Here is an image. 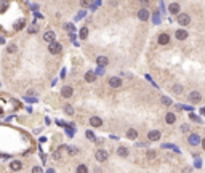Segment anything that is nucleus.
I'll return each mask as SVG.
<instances>
[{"mask_svg":"<svg viewBox=\"0 0 205 173\" xmlns=\"http://www.w3.org/2000/svg\"><path fill=\"white\" fill-rule=\"evenodd\" d=\"M95 159L98 160V162H106V160L109 159V152L108 151H104V149H98L96 152H95Z\"/></svg>","mask_w":205,"mask_h":173,"instance_id":"f257e3e1","label":"nucleus"},{"mask_svg":"<svg viewBox=\"0 0 205 173\" xmlns=\"http://www.w3.org/2000/svg\"><path fill=\"white\" fill-rule=\"evenodd\" d=\"M61 48H63V47H61V43H58V42H50V45H48V51L51 53V55H58L59 51H61Z\"/></svg>","mask_w":205,"mask_h":173,"instance_id":"f03ea898","label":"nucleus"},{"mask_svg":"<svg viewBox=\"0 0 205 173\" xmlns=\"http://www.w3.org/2000/svg\"><path fill=\"white\" fill-rule=\"evenodd\" d=\"M178 23H180L181 26H188L191 24V16L186 13H178Z\"/></svg>","mask_w":205,"mask_h":173,"instance_id":"7ed1b4c3","label":"nucleus"},{"mask_svg":"<svg viewBox=\"0 0 205 173\" xmlns=\"http://www.w3.org/2000/svg\"><path fill=\"white\" fill-rule=\"evenodd\" d=\"M108 83H109V86H112V88H120V86H122L120 77H109Z\"/></svg>","mask_w":205,"mask_h":173,"instance_id":"20e7f679","label":"nucleus"},{"mask_svg":"<svg viewBox=\"0 0 205 173\" xmlns=\"http://www.w3.org/2000/svg\"><path fill=\"white\" fill-rule=\"evenodd\" d=\"M188 143H189L191 146H197L199 143H200V136H199V135H195V133H192V135H189Z\"/></svg>","mask_w":205,"mask_h":173,"instance_id":"39448f33","label":"nucleus"},{"mask_svg":"<svg viewBox=\"0 0 205 173\" xmlns=\"http://www.w3.org/2000/svg\"><path fill=\"white\" fill-rule=\"evenodd\" d=\"M200 100H202V95L199 93V91H191V93H189V101H191V103H199Z\"/></svg>","mask_w":205,"mask_h":173,"instance_id":"423d86ee","label":"nucleus"},{"mask_svg":"<svg viewBox=\"0 0 205 173\" xmlns=\"http://www.w3.org/2000/svg\"><path fill=\"white\" fill-rule=\"evenodd\" d=\"M90 125H91V127H95V128H98V127L103 125V120H101L99 117H96V115H93V117H90Z\"/></svg>","mask_w":205,"mask_h":173,"instance_id":"0eeeda50","label":"nucleus"},{"mask_svg":"<svg viewBox=\"0 0 205 173\" xmlns=\"http://www.w3.org/2000/svg\"><path fill=\"white\" fill-rule=\"evenodd\" d=\"M74 93L72 86H63V90H61V95H63V98H71Z\"/></svg>","mask_w":205,"mask_h":173,"instance_id":"6e6552de","label":"nucleus"},{"mask_svg":"<svg viewBox=\"0 0 205 173\" xmlns=\"http://www.w3.org/2000/svg\"><path fill=\"white\" fill-rule=\"evenodd\" d=\"M138 18L141 21H147V18H149V11H147L146 8H141V10L138 11Z\"/></svg>","mask_w":205,"mask_h":173,"instance_id":"1a4fd4ad","label":"nucleus"},{"mask_svg":"<svg viewBox=\"0 0 205 173\" xmlns=\"http://www.w3.org/2000/svg\"><path fill=\"white\" fill-rule=\"evenodd\" d=\"M96 62H98V66H99V67H106V66H108V62H109V59L106 58V56H98Z\"/></svg>","mask_w":205,"mask_h":173,"instance_id":"9d476101","label":"nucleus"},{"mask_svg":"<svg viewBox=\"0 0 205 173\" xmlns=\"http://www.w3.org/2000/svg\"><path fill=\"white\" fill-rule=\"evenodd\" d=\"M147 138H149V141H157V139L160 138V132L159 130H152V132H149Z\"/></svg>","mask_w":205,"mask_h":173,"instance_id":"9b49d317","label":"nucleus"},{"mask_svg":"<svg viewBox=\"0 0 205 173\" xmlns=\"http://www.w3.org/2000/svg\"><path fill=\"white\" fill-rule=\"evenodd\" d=\"M168 42H170V35L168 34H160L159 35V43L160 45H167Z\"/></svg>","mask_w":205,"mask_h":173,"instance_id":"f8f14e48","label":"nucleus"},{"mask_svg":"<svg viewBox=\"0 0 205 173\" xmlns=\"http://www.w3.org/2000/svg\"><path fill=\"white\" fill-rule=\"evenodd\" d=\"M55 37H56V34L53 31H47L45 35H43V40H45V42H53V40H55Z\"/></svg>","mask_w":205,"mask_h":173,"instance_id":"ddd939ff","label":"nucleus"},{"mask_svg":"<svg viewBox=\"0 0 205 173\" xmlns=\"http://www.w3.org/2000/svg\"><path fill=\"white\" fill-rule=\"evenodd\" d=\"M127 138L128 139H136L138 138V132H136L135 128H128V130H127Z\"/></svg>","mask_w":205,"mask_h":173,"instance_id":"4468645a","label":"nucleus"},{"mask_svg":"<svg viewBox=\"0 0 205 173\" xmlns=\"http://www.w3.org/2000/svg\"><path fill=\"white\" fill-rule=\"evenodd\" d=\"M10 168L13 170V172H18V170H21V168H23V163L19 162V160H13V162L10 163Z\"/></svg>","mask_w":205,"mask_h":173,"instance_id":"2eb2a0df","label":"nucleus"},{"mask_svg":"<svg viewBox=\"0 0 205 173\" xmlns=\"http://www.w3.org/2000/svg\"><path fill=\"white\" fill-rule=\"evenodd\" d=\"M165 122H167V124H175V122H176V115L173 114V112H167V115H165Z\"/></svg>","mask_w":205,"mask_h":173,"instance_id":"dca6fc26","label":"nucleus"},{"mask_svg":"<svg viewBox=\"0 0 205 173\" xmlns=\"http://www.w3.org/2000/svg\"><path fill=\"white\" fill-rule=\"evenodd\" d=\"M175 35H176V38H178V40H184V38L188 37V32H186V31H183V29H178V31H176V34H175Z\"/></svg>","mask_w":205,"mask_h":173,"instance_id":"f3484780","label":"nucleus"},{"mask_svg":"<svg viewBox=\"0 0 205 173\" xmlns=\"http://www.w3.org/2000/svg\"><path fill=\"white\" fill-rule=\"evenodd\" d=\"M95 79H96V74L95 72H91V71H88L87 74H85V80H87V82H95Z\"/></svg>","mask_w":205,"mask_h":173,"instance_id":"a211bd4d","label":"nucleus"},{"mask_svg":"<svg viewBox=\"0 0 205 173\" xmlns=\"http://www.w3.org/2000/svg\"><path fill=\"white\" fill-rule=\"evenodd\" d=\"M117 154H119L120 157H128V149L123 148V146H120V148L117 149Z\"/></svg>","mask_w":205,"mask_h":173,"instance_id":"6ab92c4d","label":"nucleus"},{"mask_svg":"<svg viewBox=\"0 0 205 173\" xmlns=\"http://www.w3.org/2000/svg\"><path fill=\"white\" fill-rule=\"evenodd\" d=\"M168 10H170L171 14H178V13H180V5H178V3H171L170 7H168Z\"/></svg>","mask_w":205,"mask_h":173,"instance_id":"aec40b11","label":"nucleus"},{"mask_svg":"<svg viewBox=\"0 0 205 173\" xmlns=\"http://www.w3.org/2000/svg\"><path fill=\"white\" fill-rule=\"evenodd\" d=\"M64 112H66L67 115H72L74 114V107L71 106V104H66V106H64Z\"/></svg>","mask_w":205,"mask_h":173,"instance_id":"412c9836","label":"nucleus"},{"mask_svg":"<svg viewBox=\"0 0 205 173\" xmlns=\"http://www.w3.org/2000/svg\"><path fill=\"white\" fill-rule=\"evenodd\" d=\"M87 37H88V27H82L80 29V38H84L85 40Z\"/></svg>","mask_w":205,"mask_h":173,"instance_id":"4be33fe9","label":"nucleus"},{"mask_svg":"<svg viewBox=\"0 0 205 173\" xmlns=\"http://www.w3.org/2000/svg\"><path fill=\"white\" fill-rule=\"evenodd\" d=\"M80 5H82L84 8L91 7V5H93V0H80Z\"/></svg>","mask_w":205,"mask_h":173,"instance_id":"5701e85b","label":"nucleus"},{"mask_svg":"<svg viewBox=\"0 0 205 173\" xmlns=\"http://www.w3.org/2000/svg\"><path fill=\"white\" fill-rule=\"evenodd\" d=\"M171 90H173L175 95H180L181 91H183V86H181V85H173V88H171Z\"/></svg>","mask_w":205,"mask_h":173,"instance_id":"b1692460","label":"nucleus"},{"mask_svg":"<svg viewBox=\"0 0 205 173\" xmlns=\"http://www.w3.org/2000/svg\"><path fill=\"white\" fill-rule=\"evenodd\" d=\"M77 172H79V173H87L88 168H87V165H79V167H77Z\"/></svg>","mask_w":205,"mask_h":173,"instance_id":"393cba45","label":"nucleus"},{"mask_svg":"<svg viewBox=\"0 0 205 173\" xmlns=\"http://www.w3.org/2000/svg\"><path fill=\"white\" fill-rule=\"evenodd\" d=\"M162 103L165 104V106H170V104H171V100H170V98H167V96H162Z\"/></svg>","mask_w":205,"mask_h":173,"instance_id":"a878e982","label":"nucleus"},{"mask_svg":"<svg viewBox=\"0 0 205 173\" xmlns=\"http://www.w3.org/2000/svg\"><path fill=\"white\" fill-rule=\"evenodd\" d=\"M146 156H147V159H154V157L157 156V152H156V151H147Z\"/></svg>","mask_w":205,"mask_h":173,"instance_id":"bb28decb","label":"nucleus"},{"mask_svg":"<svg viewBox=\"0 0 205 173\" xmlns=\"http://www.w3.org/2000/svg\"><path fill=\"white\" fill-rule=\"evenodd\" d=\"M27 31H29V34H35V32L38 31V27H37V26H31V27H29Z\"/></svg>","mask_w":205,"mask_h":173,"instance_id":"cd10ccee","label":"nucleus"},{"mask_svg":"<svg viewBox=\"0 0 205 173\" xmlns=\"http://www.w3.org/2000/svg\"><path fill=\"white\" fill-rule=\"evenodd\" d=\"M14 51H16V45H14V43L8 45V53H14Z\"/></svg>","mask_w":205,"mask_h":173,"instance_id":"c85d7f7f","label":"nucleus"},{"mask_svg":"<svg viewBox=\"0 0 205 173\" xmlns=\"http://www.w3.org/2000/svg\"><path fill=\"white\" fill-rule=\"evenodd\" d=\"M77 152H79V149H77V148H69V154H71V156H74V154H77Z\"/></svg>","mask_w":205,"mask_h":173,"instance_id":"c756f323","label":"nucleus"},{"mask_svg":"<svg viewBox=\"0 0 205 173\" xmlns=\"http://www.w3.org/2000/svg\"><path fill=\"white\" fill-rule=\"evenodd\" d=\"M87 138H88V139H91V141H95V135H93V133L90 132V130H88V132H87Z\"/></svg>","mask_w":205,"mask_h":173,"instance_id":"7c9ffc66","label":"nucleus"},{"mask_svg":"<svg viewBox=\"0 0 205 173\" xmlns=\"http://www.w3.org/2000/svg\"><path fill=\"white\" fill-rule=\"evenodd\" d=\"M7 8H8V3H2V5H0V13H3Z\"/></svg>","mask_w":205,"mask_h":173,"instance_id":"2f4dec72","label":"nucleus"},{"mask_svg":"<svg viewBox=\"0 0 205 173\" xmlns=\"http://www.w3.org/2000/svg\"><path fill=\"white\" fill-rule=\"evenodd\" d=\"M181 132H183V133H188V132H189V127H188V125H183V127H181Z\"/></svg>","mask_w":205,"mask_h":173,"instance_id":"473e14b6","label":"nucleus"},{"mask_svg":"<svg viewBox=\"0 0 205 173\" xmlns=\"http://www.w3.org/2000/svg\"><path fill=\"white\" fill-rule=\"evenodd\" d=\"M96 74L98 76H103V74H104V67H99V69L96 71Z\"/></svg>","mask_w":205,"mask_h":173,"instance_id":"72a5a7b5","label":"nucleus"},{"mask_svg":"<svg viewBox=\"0 0 205 173\" xmlns=\"http://www.w3.org/2000/svg\"><path fill=\"white\" fill-rule=\"evenodd\" d=\"M32 172H35V173H40V172H42V168H40V167H34V168H32Z\"/></svg>","mask_w":205,"mask_h":173,"instance_id":"f704fd0d","label":"nucleus"},{"mask_svg":"<svg viewBox=\"0 0 205 173\" xmlns=\"http://www.w3.org/2000/svg\"><path fill=\"white\" fill-rule=\"evenodd\" d=\"M24 26V21H19V24H16V29H21Z\"/></svg>","mask_w":205,"mask_h":173,"instance_id":"c9c22d12","label":"nucleus"},{"mask_svg":"<svg viewBox=\"0 0 205 173\" xmlns=\"http://www.w3.org/2000/svg\"><path fill=\"white\" fill-rule=\"evenodd\" d=\"M66 29H69V31H72V29H74V26H72V24H67V26H66Z\"/></svg>","mask_w":205,"mask_h":173,"instance_id":"e433bc0d","label":"nucleus"},{"mask_svg":"<svg viewBox=\"0 0 205 173\" xmlns=\"http://www.w3.org/2000/svg\"><path fill=\"white\" fill-rule=\"evenodd\" d=\"M191 119H192V120H195V122H199V117H195V115H192V114H191Z\"/></svg>","mask_w":205,"mask_h":173,"instance_id":"4c0bfd02","label":"nucleus"},{"mask_svg":"<svg viewBox=\"0 0 205 173\" xmlns=\"http://www.w3.org/2000/svg\"><path fill=\"white\" fill-rule=\"evenodd\" d=\"M202 148H204V149H205V138H204V139H202Z\"/></svg>","mask_w":205,"mask_h":173,"instance_id":"58836bf2","label":"nucleus"}]
</instances>
